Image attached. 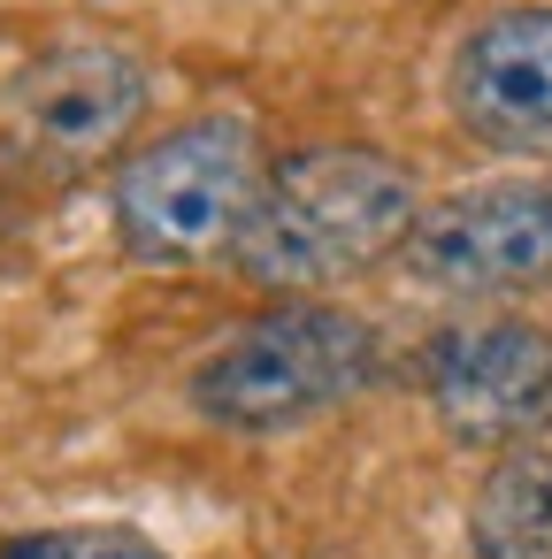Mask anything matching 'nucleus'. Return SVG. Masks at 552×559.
I'll return each mask as SVG.
<instances>
[{"mask_svg":"<svg viewBox=\"0 0 552 559\" xmlns=\"http://www.w3.org/2000/svg\"><path fill=\"white\" fill-rule=\"evenodd\" d=\"M414 223L422 207L407 162H391L384 146H300L269 162L231 269L261 292H322L407 253Z\"/></svg>","mask_w":552,"mask_h":559,"instance_id":"f257e3e1","label":"nucleus"},{"mask_svg":"<svg viewBox=\"0 0 552 559\" xmlns=\"http://www.w3.org/2000/svg\"><path fill=\"white\" fill-rule=\"evenodd\" d=\"M376 368H384L376 322L330 299H277L200 353L185 399L223 437H284L361 399Z\"/></svg>","mask_w":552,"mask_h":559,"instance_id":"f03ea898","label":"nucleus"},{"mask_svg":"<svg viewBox=\"0 0 552 559\" xmlns=\"http://www.w3.org/2000/svg\"><path fill=\"white\" fill-rule=\"evenodd\" d=\"M261 185H269V162H261L254 123L231 108H208V116L146 139L139 154H124V169L108 185V223L131 261L192 269V261L238 253Z\"/></svg>","mask_w":552,"mask_h":559,"instance_id":"7ed1b4c3","label":"nucleus"},{"mask_svg":"<svg viewBox=\"0 0 552 559\" xmlns=\"http://www.w3.org/2000/svg\"><path fill=\"white\" fill-rule=\"evenodd\" d=\"M422 399L453 444L521 452L552 429V330L521 314L445 322L422 345Z\"/></svg>","mask_w":552,"mask_h":559,"instance_id":"20e7f679","label":"nucleus"},{"mask_svg":"<svg viewBox=\"0 0 552 559\" xmlns=\"http://www.w3.org/2000/svg\"><path fill=\"white\" fill-rule=\"evenodd\" d=\"M154 100V78L116 39H47L9 78V123L16 154L47 169H93L116 162Z\"/></svg>","mask_w":552,"mask_h":559,"instance_id":"39448f33","label":"nucleus"},{"mask_svg":"<svg viewBox=\"0 0 552 559\" xmlns=\"http://www.w3.org/2000/svg\"><path fill=\"white\" fill-rule=\"evenodd\" d=\"M407 276L437 299H521L552 284V177H491L437 200L407 238Z\"/></svg>","mask_w":552,"mask_h":559,"instance_id":"423d86ee","label":"nucleus"},{"mask_svg":"<svg viewBox=\"0 0 552 559\" xmlns=\"http://www.w3.org/2000/svg\"><path fill=\"white\" fill-rule=\"evenodd\" d=\"M453 123L506 162H552V0L483 16L445 70Z\"/></svg>","mask_w":552,"mask_h":559,"instance_id":"0eeeda50","label":"nucleus"},{"mask_svg":"<svg viewBox=\"0 0 552 559\" xmlns=\"http://www.w3.org/2000/svg\"><path fill=\"white\" fill-rule=\"evenodd\" d=\"M468 559H552V444L491 460L468 498Z\"/></svg>","mask_w":552,"mask_h":559,"instance_id":"6e6552de","label":"nucleus"},{"mask_svg":"<svg viewBox=\"0 0 552 559\" xmlns=\"http://www.w3.org/2000/svg\"><path fill=\"white\" fill-rule=\"evenodd\" d=\"M0 559H169L154 536L124 521H70V528H24L0 544Z\"/></svg>","mask_w":552,"mask_h":559,"instance_id":"1a4fd4ad","label":"nucleus"},{"mask_svg":"<svg viewBox=\"0 0 552 559\" xmlns=\"http://www.w3.org/2000/svg\"><path fill=\"white\" fill-rule=\"evenodd\" d=\"M24 169H32L24 154L0 146V261L16 253V238H24V223H32V177H24Z\"/></svg>","mask_w":552,"mask_h":559,"instance_id":"9d476101","label":"nucleus"}]
</instances>
